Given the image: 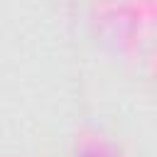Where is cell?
Segmentation results:
<instances>
[{"instance_id": "obj_1", "label": "cell", "mask_w": 157, "mask_h": 157, "mask_svg": "<svg viewBox=\"0 0 157 157\" xmlns=\"http://www.w3.org/2000/svg\"><path fill=\"white\" fill-rule=\"evenodd\" d=\"M81 157H115V155L108 152V150H103V147H91V150L81 152Z\"/></svg>"}]
</instances>
